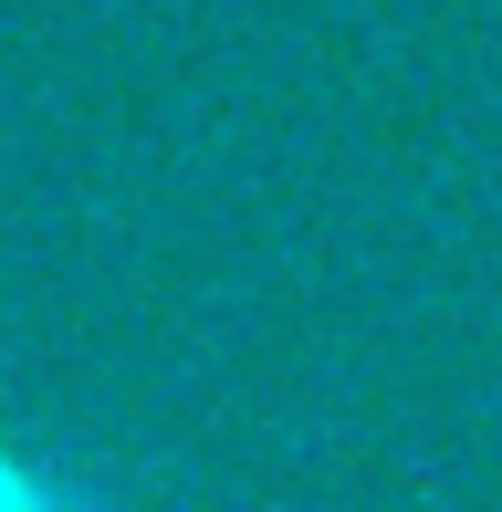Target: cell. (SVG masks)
I'll list each match as a JSON object with an SVG mask.
<instances>
[{
	"mask_svg": "<svg viewBox=\"0 0 502 512\" xmlns=\"http://www.w3.org/2000/svg\"><path fill=\"white\" fill-rule=\"evenodd\" d=\"M0 512H95L74 492V481H53V471H32L21 450H0Z\"/></svg>",
	"mask_w": 502,
	"mask_h": 512,
	"instance_id": "obj_1",
	"label": "cell"
}]
</instances>
